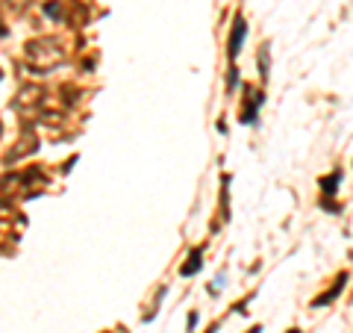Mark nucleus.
<instances>
[{"instance_id": "obj_1", "label": "nucleus", "mask_w": 353, "mask_h": 333, "mask_svg": "<svg viewBox=\"0 0 353 333\" xmlns=\"http://www.w3.org/2000/svg\"><path fill=\"white\" fill-rule=\"evenodd\" d=\"M27 59H30V65H36L39 71H50L53 65L62 62V48L57 39H36L27 44Z\"/></svg>"}, {"instance_id": "obj_2", "label": "nucleus", "mask_w": 353, "mask_h": 333, "mask_svg": "<svg viewBox=\"0 0 353 333\" xmlns=\"http://www.w3.org/2000/svg\"><path fill=\"white\" fill-rule=\"evenodd\" d=\"M262 104H265V95L259 92V88L245 86V104H241V115H239L241 124H256V121H259V106H262Z\"/></svg>"}, {"instance_id": "obj_3", "label": "nucleus", "mask_w": 353, "mask_h": 333, "mask_svg": "<svg viewBox=\"0 0 353 333\" xmlns=\"http://www.w3.org/2000/svg\"><path fill=\"white\" fill-rule=\"evenodd\" d=\"M245 36H248V24H245V18L241 15H236L233 30H230V39H227V59H230V65H236L239 53H241V44H245Z\"/></svg>"}, {"instance_id": "obj_4", "label": "nucleus", "mask_w": 353, "mask_h": 333, "mask_svg": "<svg viewBox=\"0 0 353 333\" xmlns=\"http://www.w3.org/2000/svg\"><path fill=\"white\" fill-rule=\"evenodd\" d=\"M345 283H347V274H345V272H341V274H339V280H336V286H333V289H327V292H324L321 298H315V301H312V307L318 310V307H327V304H333V301H336V298H339V292H341V289H345Z\"/></svg>"}, {"instance_id": "obj_5", "label": "nucleus", "mask_w": 353, "mask_h": 333, "mask_svg": "<svg viewBox=\"0 0 353 333\" xmlns=\"http://www.w3.org/2000/svg\"><path fill=\"white\" fill-rule=\"evenodd\" d=\"M201 269H203V248H194V251L189 254V263L180 265V274H183V277H192V274H197Z\"/></svg>"}, {"instance_id": "obj_6", "label": "nucleus", "mask_w": 353, "mask_h": 333, "mask_svg": "<svg viewBox=\"0 0 353 333\" xmlns=\"http://www.w3.org/2000/svg\"><path fill=\"white\" fill-rule=\"evenodd\" d=\"M339 183H341V169H336L333 174H327V177H321V180H318V186H321L324 198H333V195L339 192Z\"/></svg>"}, {"instance_id": "obj_7", "label": "nucleus", "mask_w": 353, "mask_h": 333, "mask_svg": "<svg viewBox=\"0 0 353 333\" xmlns=\"http://www.w3.org/2000/svg\"><path fill=\"white\" fill-rule=\"evenodd\" d=\"M259 77H262V83L268 80V44L259 48Z\"/></svg>"}, {"instance_id": "obj_8", "label": "nucleus", "mask_w": 353, "mask_h": 333, "mask_svg": "<svg viewBox=\"0 0 353 333\" xmlns=\"http://www.w3.org/2000/svg\"><path fill=\"white\" fill-rule=\"evenodd\" d=\"M194 325H197V313H189V333H194Z\"/></svg>"}, {"instance_id": "obj_9", "label": "nucleus", "mask_w": 353, "mask_h": 333, "mask_svg": "<svg viewBox=\"0 0 353 333\" xmlns=\"http://www.w3.org/2000/svg\"><path fill=\"white\" fill-rule=\"evenodd\" d=\"M250 333H262V327H259V325H256V327H250Z\"/></svg>"}, {"instance_id": "obj_10", "label": "nucleus", "mask_w": 353, "mask_h": 333, "mask_svg": "<svg viewBox=\"0 0 353 333\" xmlns=\"http://www.w3.org/2000/svg\"><path fill=\"white\" fill-rule=\"evenodd\" d=\"M3 32H6V27H3V24H0V36H3Z\"/></svg>"}, {"instance_id": "obj_11", "label": "nucleus", "mask_w": 353, "mask_h": 333, "mask_svg": "<svg viewBox=\"0 0 353 333\" xmlns=\"http://www.w3.org/2000/svg\"><path fill=\"white\" fill-rule=\"evenodd\" d=\"M289 333H301V330H297V327H292V330H289Z\"/></svg>"}]
</instances>
